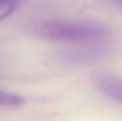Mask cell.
<instances>
[{
	"mask_svg": "<svg viewBox=\"0 0 122 121\" xmlns=\"http://www.w3.org/2000/svg\"><path fill=\"white\" fill-rule=\"evenodd\" d=\"M37 33L52 41L83 42L102 38L107 35V28L94 22L50 19L39 24Z\"/></svg>",
	"mask_w": 122,
	"mask_h": 121,
	"instance_id": "obj_1",
	"label": "cell"
},
{
	"mask_svg": "<svg viewBox=\"0 0 122 121\" xmlns=\"http://www.w3.org/2000/svg\"><path fill=\"white\" fill-rule=\"evenodd\" d=\"M98 87L106 95L122 104V79L106 76L98 82Z\"/></svg>",
	"mask_w": 122,
	"mask_h": 121,
	"instance_id": "obj_2",
	"label": "cell"
},
{
	"mask_svg": "<svg viewBox=\"0 0 122 121\" xmlns=\"http://www.w3.org/2000/svg\"><path fill=\"white\" fill-rule=\"evenodd\" d=\"M24 103V99L19 95L0 90V106H19Z\"/></svg>",
	"mask_w": 122,
	"mask_h": 121,
	"instance_id": "obj_3",
	"label": "cell"
},
{
	"mask_svg": "<svg viewBox=\"0 0 122 121\" xmlns=\"http://www.w3.org/2000/svg\"><path fill=\"white\" fill-rule=\"evenodd\" d=\"M18 4L16 1H0V22L13 14Z\"/></svg>",
	"mask_w": 122,
	"mask_h": 121,
	"instance_id": "obj_4",
	"label": "cell"
},
{
	"mask_svg": "<svg viewBox=\"0 0 122 121\" xmlns=\"http://www.w3.org/2000/svg\"><path fill=\"white\" fill-rule=\"evenodd\" d=\"M116 3H118L119 5H121V6H122V1H118V2H116Z\"/></svg>",
	"mask_w": 122,
	"mask_h": 121,
	"instance_id": "obj_5",
	"label": "cell"
}]
</instances>
